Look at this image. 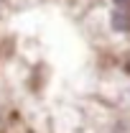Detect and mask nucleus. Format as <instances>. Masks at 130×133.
Here are the masks:
<instances>
[{
    "instance_id": "obj_2",
    "label": "nucleus",
    "mask_w": 130,
    "mask_h": 133,
    "mask_svg": "<svg viewBox=\"0 0 130 133\" xmlns=\"http://www.w3.org/2000/svg\"><path fill=\"white\" fill-rule=\"evenodd\" d=\"M0 120H3V118H0Z\"/></svg>"
},
{
    "instance_id": "obj_1",
    "label": "nucleus",
    "mask_w": 130,
    "mask_h": 133,
    "mask_svg": "<svg viewBox=\"0 0 130 133\" xmlns=\"http://www.w3.org/2000/svg\"><path fill=\"white\" fill-rule=\"evenodd\" d=\"M112 28L115 31H130V0H120L112 8Z\"/></svg>"
}]
</instances>
